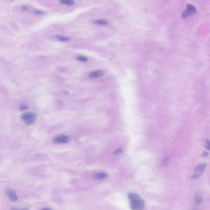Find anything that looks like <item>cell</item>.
<instances>
[{
  "label": "cell",
  "mask_w": 210,
  "mask_h": 210,
  "mask_svg": "<svg viewBox=\"0 0 210 210\" xmlns=\"http://www.w3.org/2000/svg\"><path fill=\"white\" fill-rule=\"evenodd\" d=\"M128 199L131 208L133 210H142L145 206L144 200L138 194L129 193Z\"/></svg>",
  "instance_id": "1"
},
{
  "label": "cell",
  "mask_w": 210,
  "mask_h": 210,
  "mask_svg": "<svg viewBox=\"0 0 210 210\" xmlns=\"http://www.w3.org/2000/svg\"><path fill=\"white\" fill-rule=\"evenodd\" d=\"M21 119L25 124L30 125L36 121L37 116L33 112H26L22 114L21 116Z\"/></svg>",
  "instance_id": "2"
},
{
  "label": "cell",
  "mask_w": 210,
  "mask_h": 210,
  "mask_svg": "<svg viewBox=\"0 0 210 210\" xmlns=\"http://www.w3.org/2000/svg\"><path fill=\"white\" fill-rule=\"evenodd\" d=\"M206 167V165L205 163H203V164L199 165L198 166H197L194 169V173L192 178V179H196V178H199L200 176H202L203 174V172H205Z\"/></svg>",
  "instance_id": "3"
},
{
  "label": "cell",
  "mask_w": 210,
  "mask_h": 210,
  "mask_svg": "<svg viewBox=\"0 0 210 210\" xmlns=\"http://www.w3.org/2000/svg\"><path fill=\"white\" fill-rule=\"evenodd\" d=\"M196 12V9L195 7L192 4H188L187 6V9L182 13V17L183 18H187L190 15H192Z\"/></svg>",
  "instance_id": "4"
},
{
  "label": "cell",
  "mask_w": 210,
  "mask_h": 210,
  "mask_svg": "<svg viewBox=\"0 0 210 210\" xmlns=\"http://www.w3.org/2000/svg\"><path fill=\"white\" fill-rule=\"evenodd\" d=\"M70 140V137L69 136L65 135H60L57 136L53 140V142L54 143H57V144H67L69 142Z\"/></svg>",
  "instance_id": "5"
},
{
  "label": "cell",
  "mask_w": 210,
  "mask_h": 210,
  "mask_svg": "<svg viewBox=\"0 0 210 210\" xmlns=\"http://www.w3.org/2000/svg\"><path fill=\"white\" fill-rule=\"evenodd\" d=\"M6 193L7 195H8L9 198L10 200L12 201V202H16L18 200V196L17 195L16 193L12 189L8 188V189H6Z\"/></svg>",
  "instance_id": "6"
},
{
  "label": "cell",
  "mask_w": 210,
  "mask_h": 210,
  "mask_svg": "<svg viewBox=\"0 0 210 210\" xmlns=\"http://www.w3.org/2000/svg\"><path fill=\"white\" fill-rule=\"evenodd\" d=\"M105 72L104 70H97L90 73V75H89V76L91 78H99L103 76Z\"/></svg>",
  "instance_id": "7"
},
{
  "label": "cell",
  "mask_w": 210,
  "mask_h": 210,
  "mask_svg": "<svg viewBox=\"0 0 210 210\" xmlns=\"http://www.w3.org/2000/svg\"><path fill=\"white\" fill-rule=\"evenodd\" d=\"M107 174L105 172H99L94 176V178L96 179H104L107 177Z\"/></svg>",
  "instance_id": "8"
},
{
  "label": "cell",
  "mask_w": 210,
  "mask_h": 210,
  "mask_svg": "<svg viewBox=\"0 0 210 210\" xmlns=\"http://www.w3.org/2000/svg\"><path fill=\"white\" fill-rule=\"evenodd\" d=\"M203 201V198H202V196L201 195V194H196L195 195V202L196 205H200L201 204Z\"/></svg>",
  "instance_id": "9"
},
{
  "label": "cell",
  "mask_w": 210,
  "mask_h": 210,
  "mask_svg": "<svg viewBox=\"0 0 210 210\" xmlns=\"http://www.w3.org/2000/svg\"><path fill=\"white\" fill-rule=\"evenodd\" d=\"M94 23L98 25H107L108 22H107V20H105V19H99V20H96V21H94Z\"/></svg>",
  "instance_id": "10"
},
{
  "label": "cell",
  "mask_w": 210,
  "mask_h": 210,
  "mask_svg": "<svg viewBox=\"0 0 210 210\" xmlns=\"http://www.w3.org/2000/svg\"><path fill=\"white\" fill-rule=\"evenodd\" d=\"M60 3H62V4H67V5L72 6L74 4V1H72V0H64V1H60Z\"/></svg>",
  "instance_id": "11"
},
{
  "label": "cell",
  "mask_w": 210,
  "mask_h": 210,
  "mask_svg": "<svg viewBox=\"0 0 210 210\" xmlns=\"http://www.w3.org/2000/svg\"><path fill=\"white\" fill-rule=\"evenodd\" d=\"M56 38H57V39H58V40L60 41H69L70 39V38H67V37H63V36L61 35L56 36Z\"/></svg>",
  "instance_id": "12"
},
{
  "label": "cell",
  "mask_w": 210,
  "mask_h": 210,
  "mask_svg": "<svg viewBox=\"0 0 210 210\" xmlns=\"http://www.w3.org/2000/svg\"><path fill=\"white\" fill-rule=\"evenodd\" d=\"M123 152V149H117V150H115V152H113V153L114 155H118L121 154Z\"/></svg>",
  "instance_id": "13"
},
{
  "label": "cell",
  "mask_w": 210,
  "mask_h": 210,
  "mask_svg": "<svg viewBox=\"0 0 210 210\" xmlns=\"http://www.w3.org/2000/svg\"><path fill=\"white\" fill-rule=\"evenodd\" d=\"M77 59L79 61H81V62H86V61L88 60V59L86 57H84V56H79L77 57Z\"/></svg>",
  "instance_id": "14"
},
{
  "label": "cell",
  "mask_w": 210,
  "mask_h": 210,
  "mask_svg": "<svg viewBox=\"0 0 210 210\" xmlns=\"http://www.w3.org/2000/svg\"><path fill=\"white\" fill-rule=\"evenodd\" d=\"M168 158L165 157V158L163 159L162 162H161V164H162L163 166L166 165L168 164Z\"/></svg>",
  "instance_id": "15"
},
{
  "label": "cell",
  "mask_w": 210,
  "mask_h": 210,
  "mask_svg": "<svg viewBox=\"0 0 210 210\" xmlns=\"http://www.w3.org/2000/svg\"><path fill=\"white\" fill-rule=\"evenodd\" d=\"M205 147L207 149V150H210V142H209L208 140H206V143H205Z\"/></svg>",
  "instance_id": "16"
},
{
  "label": "cell",
  "mask_w": 210,
  "mask_h": 210,
  "mask_svg": "<svg viewBox=\"0 0 210 210\" xmlns=\"http://www.w3.org/2000/svg\"><path fill=\"white\" fill-rule=\"evenodd\" d=\"M11 210H29V208H12Z\"/></svg>",
  "instance_id": "17"
},
{
  "label": "cell",
  "mask_w": 210,
  "mask_h": 210,
  "mask_svg": "<svg viewBox=\"0 0 210 210\" xmlns=\"http://www.w3.org/2000/svg\"><path fill=\"white\" fill-rule=\"evenodd\" d=\"M20 108H21V110H25V109H27V107L25 105H22L21 107H20Z\"/></svg>",
  "instance_id": "18"
},
{
  "label": "cell",
  "mask_w": 210,
  "mask_h": 210,
  "mask_svg": "<svg viewBox=\"0 0 210 210\" xmlns=\"http://www.w3.org/2000/svg\"><path fill=\"white\" fill-rule=\"evenodd\" d=\"M40 210H52L51 208H44L41 209Z\"/></svg>",
  "instance_id": "19"
},
{
  "label": "cell",
  "mask_w": 210,
  "mask_h": 210,
  "mask_svg": "<svg viewBox=\"0 0 210 210\" xmlns=\"http://www.w3.org/2000/svg\"><path fill=\"white\" fill-rule=\"evenodd\" d=\"M208 153H206V152H204V153H203V157H206V156L208 155Z\"/></svg>",
  "instance_id": "20"
},
{
  "label": "cell",
  "mask_w": 210,
  "mask_h": 210,
  "mask_svg": "<svg viewBox=\"0 0 210 210\" xmlns=\"http://www.w3.org/2000/svg\"><path fill=\"white\" fill-rule=\"evenodd\" d=\"M196 210V209H195V210Z\"/></svg>",
  "instance_id": "21"
}]
</instances>
